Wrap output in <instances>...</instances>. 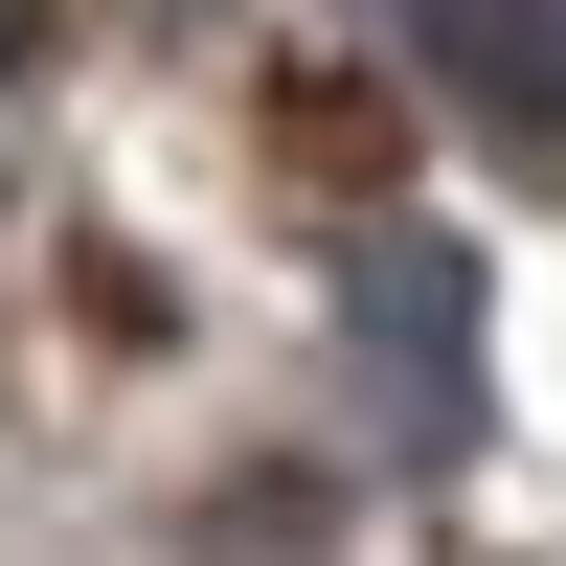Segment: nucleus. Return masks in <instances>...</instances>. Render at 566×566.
I'll use <instances>...</instances> for the list:
<instances>
[{"instance_id":"f03ea898","label":"nucleus","mask_w":566,"mask_h":566,"mask_svg":"<svg viewBox=\"0 0 566 566\" xmlns=\"http://www.w3.org/2000/svg\"><path fill=\"white\" fill-rule=\"evenodd\" d=\"M363 340H386L408 386H453V340H476V295H453V250H431V227H386V250H363Z\"/></svg>"},{"instance_id":"7ed1b4c3","label":"nucleus","mask_w":566,"mask_h":566,"mask_svg":"<svg viewBox=\"0 0 566 566\" xmlns=\"http://www.w3.org/2000/svg\"><path fill=\"white\" fill-rule=\"evenodd\" d=\"M0 45H23V0H0Z\"/></svg>"},{"instance_id":"f257e3e1","label":"nucleus","mask_w":566,"mask_h":566,"mask_svg":"<svg viewBox=\"0 0 566 566\" xmlns=\"http://www.w3.org/2000/svg\"><path fill=\"white\" fill-rule=\"evenodd\" d=\"M408 45H431L476 114H566V0H408Z\"/></svg>"}]
</instances>
